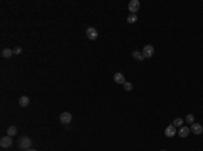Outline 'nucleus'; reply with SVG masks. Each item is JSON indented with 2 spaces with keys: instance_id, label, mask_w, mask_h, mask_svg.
I'll list each match as a JSON object with an SVG mask.
<instances>
[{
  "instance_id": "obj_1",
  "label": "nucleus",
  "mask_w": 203,
  "mask_h": 151,
  "mask_svg": "<svg viewBox=\"0 0 203 151\" xmlns=\"http://www.w3.org/2000/svg\"><path fill=\"white\" fill-rule=\"evenodd\" d=\"M19 148H22V150H24V151H27V150H30V147H31V139L29 138V136H20L19 138Z\"/></svg>"
},
{
  "instance_id": "obj_2",
  "label": "nucleus",
  "mask_w": 203,
  "mask_h": 151,
  "mask_svg": "<svg viewBox=\"0 0 203 151\" xmlns=\"http://www.w3.org/2000/svg\"><path fill=\"white\" fill-rule=\"evenodd\" d=\"M153 54H154V47H153L152 45H146V46L144 47V50H142L144 58H150Z\"/></svg>"
},
{
  "instance_id": "obj_3",
  "label": "nucleus",
  "mask_w": 203,
  "mask_h": 151,
  "mask_svg": "<svg viewBox=\"0 0 203 151\" xmlns=\"http://www.w3.org/2000/svg\"><path fill=\"white\" fill-rule=\"evenodd\" d=\"M0 146L3 148H8L12 146V138L11 136H3L1 139H0Z\"/></svg>"
},
{
  "instance_id": "obj_4",
  "label": "nucleus",
  "mask_w": 203,
  "mask_h": 151,
  "mask_svg": "<svg viewBox=\"0 0 203 151\" xmlns=\"http://www.w3.org/2000/svg\"><path fill=\"white\" fill-rule=\"evenodd\" d=\"M72 113L70 112H63L61 115H60V120H61V123L63 124H69L70 121H72Z\"/></svg>"
},
{
  "instance_id": "obj_5",
  "label": "nucleus",
  "mask_w": 203,
  "mask_h": 151,
  "mask_svg": "<svg viewBox=\"0 0 203 151\" xmlns=\"http://www.w3.org/2000/svg\"><path fill=\"white\" fill-rule=\"evenodd\" d=\"M86 34H87V38L91 39V41H95V39L98 38V31H96V28H94V27L87 28Z\"/></svg>"
},
{
  "instance_id": "obj_6",
  "label": "nucleus",
  "mask_w": 203,
  "mask_h": 151,
  "mask_svg": "<svg viewBox=\"0 0 203 151\" xmlns=\"http://www.w3.org/2000/svg\"><path fill=\"white\" fill-rule=\"evenodd\" d=\"M140 6L141 4H140L138 0H131V1L129 3V11L131 12V14H136V12L140 10Z\"/></svg>"
},
{
  "instance_id": "obj_7",
  "label": "nucleus",
  "mask_w": 203,
  "mask_h": 151,
  "mask_svg": "<svg viewBox=\"0 0 203 151\" xmlns=\"http://www.w3.org/2000/svg\"><path fill=\"white\" fill-rule=\"evenodd\" d=\"M192 131V134H195V135H200L203 132V127H202V124H198V123H194L191 124V128H190Z\"/></svg>"
},
{
  "instance_id": "obj_8",
  "label": "nucleus",
  "mask_w": 203,
  "mask_h": 151,
  "mask_svg": "<svg viewBox=\"0 0 203 151\" xmlns=\"http://www.w3.org/2000/svg\"><path fill=\"white\" fill-rule=\"evenodd\" d=\"M175 135H176V127L173 124H171V125H168L165 128V136L167 138H173Z\"/></svg>"
},
{
  "instance_id": "obj_9",
  "label": "nucleus",
  "mask_w": 203,
  "mask_h": 151,
  "mask_svg": "<svg viewBox=\"0 0 203 151\" xmlns=\"http://www.w3.org/2000/svg\"><path fill=\"white\" fill-rule=\"evenodd\" d=\"M114 81L117 82V84H125V76L121 73V72H117V73L114 74Z\"/></svg>"
},
{
  "instance_id": "obj_10",
  "label": "nucleus",
  "mask_w": 203,
  "mask_h": 151,
  "mask_svg": "<svg viewBox=\"0 0 203 151\" xmlns=\"http://www.w3.org/2000/svg\"><path fill=\"white\" fill-rule=\"evenodd\" d=\"M30 104V99H29L27 96H22L19 97V105L22 107V108H26L27 105Z\"/></svg>"
},
{
  "instance_id": "obj_11",
  "label": "nucleus",
  "mask_w": 203,
  "mask_h": 151,
  "mask_svg": "<svg viewBox=\"0 0 203 151\" xmlns=\"http://www.w3.org/2000/svg\"><path fill=\"white\" fill-rule=\"evenodd\" d=\"M190 132H191V130L188 127H180L179 135H180V138H187V136L190 135Z\"/></svg>"
},
{
  "instance_id": "obj_12",
  "label": "nucleus",
  "mask_w": 203,
  "mask_h": 151,
  "mask_svg": "<svg viewBox=\"0 0 203 151\" xmlns=\"http://www.w3.org/2000/svg\"><path fill=\"white\" fill-rule=\"evenodd\" d=\"M12 55H14V50H11V49H3L1 50V57L3 58H10Z\"/></svg>"
},
{
  "instance_id": "obj_13",
  "label": "nucleus",
  "mask_w": 203,
  "mask_h": 151,
  "mask_svg": "<svg viewBox=\"0 0 203 151\" xmlns=\"http://www.w3.org/2000/svg\"><path fill=\"white\" fill-rule=\"evenodd\" d=\"M18 134V128L15 127V125H11V127H8V130H7V135L8 136H14V135H16Z\"/></svg>"
},
{
  "instance_id": "obj_14",
  "label": "nucleus",
  "mask_w": 203,
  "mask_h": 151,
  "mask_svg": "<svg viewBox=\"0 0 203 151\" xmlns=\"http://www.w3.org/2000/svg\"><path fill=\"white\" fill-rule=\"evenodd\" d=\"M131 55H133V58L138 59V61H142V59H144V55H142V53H140L138 50L133 51V53H131Z\"/></svg>"
},
{
  "instance_id": "obj_15",
  "label": "nucleus",
  "mask_w": 203,
  "mask_h": 151,
  "mask_svg": "<svg viewBox=\"0 0 203 151\" xmlns=\"http://www.w3.org/2000/svg\"><path fill=\"white\" fill-rule=\"evenodd\" d=\"M173 125H175L176 128L183 127V119H181V117H177V119H175V120H173Z\"/></svg>"
},
{
  "instance_id": "obj_16",
  "label": "nucleus",
  "mask_w": 203,
  "mask_h": 151,
  "mask_svg": "<svg viewBox=\"0 0 203 151\" xmlns=\"http://www.w3.org/2000/svg\"><path fill=\"white\" fill-rule=\"evenodd\" d=\"M137 19H138V18H137V15H136V14H130V15L127 16V22H129V23H131V24H133V23H136V22H137Z\"/></svg>"
},
{
  "instance_id": "obj_17",
  "label": "nucleus",
  "mask_w": 203,
  "mask_h": 151,
  "mask_svg": "<svg viewBox=\"0 0 203 151\" xmlns=\"http://www.w3.org/2000/svg\"><path fill=\"white\" fill-rule=\"evenodd\" d=\"M194 120H195V117H194V115H191V113L186 116V121H187L188 124H194Z\"/></svg>"
},
{
  "instance_id": "obj_18",
  "label": "nucleus",
  "mask_w": 203,
  "mask_h": 151,
  "mask_svg": "<svg viewBox=\"0 0 203 151\" xmlns=\"http://www.w3.org/2000/svg\"><path fill=\"white\" fill-rule=\"evenodd\" d=\"M123 88H125L126 90H131L133 89V84H131V82H125V84H123Z\"/></svg>"
},
{
  "instance_id": "obj_19",
  "label": "nucleus",
  "mask_w": 203,
  "mask_h": 151,
  "mask_svg": "<svg viewBox=\"0 0 203 151\" xmlns=\"http://www.w3.org/2000/svg\"><path fill=\"white\" fill-rule=\"evenodd\" d=\"M20 53H22V47H15V49H14V54L19 55Z\"/></svg>"
},
{
  "instance_id": "obj_20",
  "label": "nucleus",
  "mask_w": 203,
  "mask_h": 151,
  "mask_svg": "<svg viewBox=\"0 0 203 151\" xmlns=\"http://www.w3.org/2000/svg\"><path fill=\"white\" fill-rule=\"evenodd\" d=\"M27 151H37V150H31V148H30V150H27Z\"/></svg>"
},
{
  "instance_id": "obj_21",
  "label": "nucleus",
  "mask_w": 203,
  "mask_h": 151,
  "mask_svg": "<svg viewBox=\"0 0 203 151\" xmlns=\"http://www.w3.org/2000/svg\"><path fill=\"white\" fill-rule=\"evenodd\" d=\"M161 151H165V150H161Z\"/></svg>"
}]
</instances>
